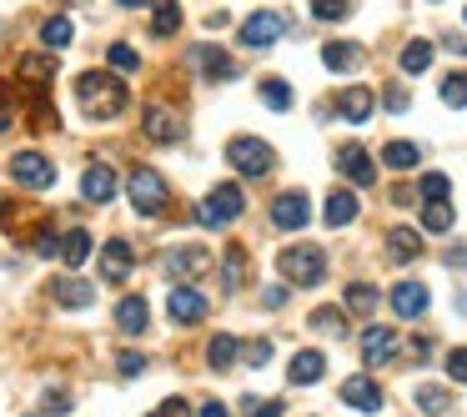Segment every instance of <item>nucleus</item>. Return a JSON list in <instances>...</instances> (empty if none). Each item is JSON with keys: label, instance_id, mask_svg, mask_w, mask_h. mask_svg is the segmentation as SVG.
Instances as JSON below:
<instances>
[{"label": "nucleus", "instance_id": "72a5a7b5", "mask_svg": "<svg viewBox=\"0 0 467 417\" xmlns=\"http://www.w3.org/2000/svg\"><path fill=\"white\" fill-rule=\"evenodd\" d=\"M447 407H452L447 387H417V412H423V417H443Z\"/></svg>", "mask_w": 467, "mask_h": 417}, {"label": "nucleus", "instance_id": "a19ab883", "mask_svg": "<svg viewBox=\"0 0 467 417\" xmlns=\"http://www.w3.org/2000/svg\"><path fill=\"white\" fill-rule=\"evenodd\" d=\"M312 327L322 332V337H342V332H347V327H342V312L337 307H316L312 312Z\"/></svg>", "mask_w": 467, "mask_h": 417}, {"label": "nucleus", "instance_id": "4468645a", "mask_svg": "<svg viewBox=\"0 0 467 417\" xmlns=\"http://www.w3.org/2000/svg\"><path fill=\"white\" fill-rule=\"evenodd\" d=\"M131 267H136V252H131V242H106L101 247V282H126Z\"/></svg>", "mask_w": 467, "mask_h": 417}, {"label": "nucleus", "instance_id": "8fccbe9b", "mask_svg": "<svg viewBox=\"0 0 467 417\" xmlns=\"http://www.w3.org/2000/svg\"><path fill=\"white\" fill-rule=\"evenodd\" d=\"M45 412H55V417L71 412V397H65V393H45Z\"/></svg>", "mask_w": 467, "mask_h": 417}, {"label": "nucleus", "instance_id": "f8f14e48", "mask_svg": "<svg viewBox=\"0 0 467 417\" xmlns=\"http://www.w3.org/2000/svg\"><path fill=\"white\" fill-rule=\"evenodd\" d=\"M141 131H146V141H156V146H176L186 136V126L176 121L166 106H146V121H141Z\"/></svg>", "mask_w": 467, "mask_h": 417}, {"label": "nucleus", "instance_id": "2f4dec72", "mask_svg": "<svg viewBox=\"0 0 467 417\" xmlns=\"http://www.w3.org/2000/svg\"><path fill=\"white\" fill-rule=\"evenodd\" d=\"M61 257H65V267H81V262H86V257H91V231H65V237H61Z\"/></svg>", "mask_w": 467, "mask_h": 417}, {"label": "nucleus", "instance_id": "473e14b6", "mask_svg": "<svg viewBox=\"0 0 467 417\" xmlns=\"http://www.w3.org/2000/svg\"><path fill=\"white\" fill-rule=\"evenodd\" d=\"M221 282H227V292H237V286L247 282V252H241V247H227V257H221Z\"/></svg>", "mask_w": 467, "mask_h": 417}, {"label": "nucleus", "instance_id": "f3484780", "mask_svg": "<svg viewBox=\"0 0 467 417\" xmlns=\"http://www.w3.org/2000/svg\"><path fill=\"white\" fill-rule=\"evenodd\" d=\"M337 171L347 176L352 187H372V181H377V166H372V156L362 151V146H342V151H337Z\"/></svg>", "mask_w": 467, "mask_h": 417}, {"label": "nucleus", "instance_id": "5701e85b", "mask_svg": "<svg viewBox=\"0 0 467 417\" xmlns=\"http://www.w3.org/2000/svg\"><path fill=\"white\" fill-rule=\"evenodd\" d=\"M357 211H362V201H357V191H332L326 197V227L337 231V227H347V221H357Z\"/></svg>", "mask_w": 467, "mask_h": 417}, {"label": "nucleus", "instance_id": "423d86ee", "mask_svg": "<svg viewBox=\"0 0 467 417\" xmlns=\"http://www.w3.org/2000/svg\"><path fill=\"white\" fill-rule=\"evenodd\" d=\"M11 181L25 191H45V187H55V161L41 151H15L11 156Z\"/></svg>", "mask_w": 467, "mask_h": 417}, {"label": "nucleus", "instance_id": "6e6d98bb", "mask_svg": "<svg viewBox=\"0 0 467 417\" xmlns=\"http://www.w3.org/2000/svg\"><path fill=\"white\" fill-rule=\"evenodd\" d=\"M201 417H231V412L221 402H207V407H201Z\"/></svg>", "mask_w": 467, "mask_h": 417}, {"label": "nucleus", "instance_id": "ea45409f", "mask_svg": "<svg viewBox=\"0 0 467 417\" xmlns=\"http://www.w3.org/2000/svg\"><path fill=\"white\" fill-rule=\"evenodd\" d=\"M312 15H316V21H326V25H332V21H347V15H352V0H312Z\"/></svg>", "mask_w": 467, "mask_h": 417}, {"label": "nucleus", "instance_id": "a211bd4d", "mask_svg": "<svg viewBox=\"0 0 467 417\" xmlns=\"http://www.w3.org/2000/svg\"><path fill=\"white\" fill-rule=\"evenodd\" d=\"M392 312L403 322H417L427 312V286L423 282H397L392 286Z\"/></svg>", "mask_w": 467, "mask_h": 417}, {"label": "nucleus", "instance_id": "603ef678", "mask_svg": "<svg viewBox=\"0 0 467 417\" xmlns=\"http://www.w3.org/2000/svg\"><path fill=\"white\" fill-rule=\"evenodd\" d=\"M387 111H407V91H387Z\"/></svg>", "mask_w": 467, "mask_h": 417}, {"label": "nucleus", "instance_id": "412c9836", "mask_svg": "<svg viewBox=\"0 0 467 417\" xmlns=\"http://www.w3.org/2000/svg\"><path fill=\"white\" fill-rule=\"evenodd\" d=\"M417 257H423V237H417L413 227H392L387 231V262L407 267V262H417Z\"/></svg>", "mask_w": 467, "mask_h": 417}, {"label": "nucleus", "instance_id": "f257e3e1", "mask_svg": "<svg viewBox=\"0 0 467 417\" xmlns=\"http://www.w3.org/2000/svg\"><path fill=\"white\" fill-rule=\"evenodd\" d=\"M76 106L91 121H116L126 111V81H116L111 71H81L76 76Z\"/></svg>", "mask_w": 467, "mask_h": 417}, {"label": "nucleus", "instance_id": "ddd939ff", "mask_svg": "<svg viewBox=\"0 0 467 417\" xmlns=\"http://www.w3.org/2000/svg\"><path fill=\"white\" fill-rule=\"evenodd\" d=\"M342 402H352L357 412H377L382 407V387L372 373H352L347 383H342Z\"/></svg>", "mask_w": 467, "mask_h": 417}, {"label": "nucleus", "instance_id": "39448f33", "mask_svg": "<svg viewBox=\"0 0 467 417\" xmlns=\"http://www.w3.org/2000/svg\"><path fill=\"white\" fill-rule=\"evenodd\" d=\"M227 161L237 166L241 176H267L277 166V151L267 141H257V136H231V141H227Z\"/></svg>", "mask_w": 467, "mask_h": 417}, {"label": "nucleus", "instance_id": "c756f323", "mask_svg": "<svg viewBox=\"0 0 467 417\" xmlns=\"http://www.w3.org/2000/svg\"><path fill=\"white\" fill-rule=\"evenodd\" d=\"M41 41H45V51L55 55V51H65V45L76 41V25L65 21V15H51V21L41 25Z\"/></svg>", "mask_w": 467, "mask_h": 417}, {"label": "nucleus", "instance_id": "7c9ffc66", "mask_svg": "<svg viewBox=\"0 0 467 417\" xmlns=\"http://www.w3.org/2000/svg\"><path fill=\"white\" fill-rule=\"evenodd\" d=\"M433 41H407L403 45V71H407V76H423V71L427 66H433Z\"/></svg>", "mask_w": 467, "mask_h": 417}, {"label": "nucleus", "instance_id": "bb28decb", "mask_svg": "<svg viewBox=\"0 0 467 417\" xmlns=\"http://www.w3.org/2000/svg\"><path fill=\"white\" fill-rule=\"evenodd\" d=\"M15 71H21L25 86H51V81H55V61H51V55H21V66H15Z\"/></svg>", "mask_w": 467, "mask_h": 417}, {"label": "nucleus", "instance_id": "c03bdc74", "mask_svg": "<svg viewBox=\"0 0 467 417\" xmlns=\"http://www.w3.org/2000/svg\"><path fill=\"white\" fill-rule=\"evenodd\" d=\"M241 357H247V367H267V363H272V342H267V337L247 342V347H241Z\"/></svg>", "mask_w": 467, "mask_h": 417}, {"label": "nucleus", "instance_id": "dca6fc26", "mask_svg": "<svg viewBox=\"0 0 467 417\" xmlns=\"http://www.w3.org/2000/svg\"><path fill=\"white\" fill-rule=\"evenodd\" d=\"M392 357H397V332L392 327H367L362 332V363L382 367V363H392Z\"/></svg>", "mask_w": 467, "mask_h": 417}, {"label": "nucleus", "instance_id": "4be33fe9", "mask_svg": "<svg viewBox=\"0 0 467 417\" xmlns=\"http://www.w3.org/2000/svg\"><path fill=\"white\" fill-rule=\"evenodd\" d=\"M51 292H55V302H61V307H71V312H81V307H91V302H96V282H81V276H61Z\"/></svg>", "mask_w": 467, "mask_h": 417}, {"label": "nucleus", "instance_id": "1a4fd4ad", "mask_svg": "<svg viewBox=\"0 0 467 417\" xmlns=\"http://www.w3.org/2000/svg\"><path fill=\"white\" fill-rule=\"evenodd\" d=\"M207 267H211V257H207V247H176V252L171 257H166V276H171V282H196V276H201V272H207Z\"/></svg>", "mask_w": 467, "mask_h": 417}, {"label": "nucleus", "instance_id": "f03ea898", "mask_svg": "<svg viewBox=\"0 0 467 417\" xmlns=\"http://www.w3.org/2000/svg\"><path fill=\"white\" fill-rule=\"evenodd\" d=\"M277 272H282L292 286H322L326 282V252L322 247H282Z\"/></svg>", "mask_w": 467, "mask_h": 417}, {"label": "nucleus", "instance_id": "20e7f679", "mask_svg": "<svg viewBox=\"0 0 467 417\" xmlns=\"http://www.w3.org/2000/svg\"><path fill=\"white\" fill-rule=\"evenodd\" d=\"M241 211H247V197H241V187H237V181H221V187H211L207 201L196 207V221H201V227H231Z\"/></svg>", "mask_w": 467, "mask_h": 417}, {"label": "nucleus", "instance_id": "3c124183", "mask_svg": "<svg viewBox=\"0 0 467 417\" xmlns=\"http://www.w3.org/2000/svg\"><path fill=\"white\" fill-rule=\"evenodd\" d=\"M267 307H287V286H267V296H261Z\"/></svg>", "mask_w": 467, "mask_h": 417}, {"label": "nucleus", "instance_id": "37998d69", "mask_svg": "<svg viewBox=\"0 0 467 417\" xmlns=\"http://www.w3.org/2000/svg\"><path fill=\"white\" fill-rule=\"evenodd\" d=\"M447 191H452V181H447L443 171H427L423 176V201H447Z\"/></svg>", "mask_w": 467, "mask_h": 417}, {"label": "nucleus", "instance_id": "e433bc0d", "mask_svg": "<svg viewBox=\"0 0 467 417\" xmlns=\"http://www.w3.org/2000/svg\"><path fill=\"white\" fill-rule=\"evenodd\" d=\"M423 227L427 231H452V207H447V201H423Z\"/></svg>", "mask_w": 467, "mask_h": 417}, {"label": "nucleus", "instance_id": "a18cd8bd", "mask_svg": "<svg viewBox=\"0 0 467 417\" xmlns=\"http://www.w3.org/2000/svg\"><path fill=\"white\" fill-rule=\"evenodd\" d=\"M116 373H121V377H141V373H146V357H141V352H121V357H116Z\"/></svg>", "mask_w": 467, "mask_h": 417}, {"label": "nucleus", "instance_id": "864d4df0", "mask_svg": "<svg viewBox=\"0 0 467 417\" xmlns=\"http://www.w3.org/2000/svg\"><path fill=\"white\" fill-rule=\"evenodd\" d=\"M443 262H447V267H467V247H452V252H447Z\"/></svg>", "mask_w": 467, "mask_h": 417}, {"label": "nucleus", "instance_id": "c85d7f7f", "mask_svg": "<svg viewBox=\"0 0 467 417\" xmlns=\"http://www.w3.org/2000/svg\"><path fill=\"white\" fill-rule=\"evenodd\" d=\"M382 161H387V171H413V166L423 161V151H417L413 141H387L382 146Z\"/></svg>", "mask_w": 467, "mask_h": 417}, {"label": "nucleus", "instance_id": "cd10ccee", "mask_svg": "<svg viewBox=\"0 0 467 417\" xmlns=\"http://www.w3.org/2000/svg\"><path fill=\"white\" fill-rule=\"evenodd\" d=\"M237 357H241V342H237V337H211V342H207L211 373H227V367H237Z\"/></svg>", "mask_w": 467, "mask_h": 417}, {"label": "nucleus", "instance_id": "393cba45", "mask_svg": "<svg viewBox=\"0 0 467 417\" xmlns=\"http://www.w3.org/2000/svg\"><path fill=\"white\" fill-rule=\"evenodd\" d=\"M322 61H326V71L347 76V71H357V66H362V51H357L352 41H326V45H322Z\"/></svg>", "mask_w": 467, "mask_h": 417}, {"label": "nucleus", "instance_id": "9d476101", "mask_svg": "<svg viewBox=\"0 0 467 417\" xmlns=\"http://www.w3.org/2000/svg\"><path fill=\"white\" fill-rule=\"evenodd\" d=\"M166 312H171V322H181V327H196V322L207 317V296L196 292V286H171V296H166Z\"/></svg>", "mask_w": 467, "mask_h": 417}, {"label": "nucleus", "instance_id": "9b49d317", "mask_svg": "<svg viewBox=\"0 0 467 417\" xmlns=\"http://www.w3.org/2000/svg\"><path fill=\"white\" fill-rule=\"evenodd\" d=\"M306 221H312V207H306L302 191H282V197L272 201V227H282V231H302Z\"/></svg>", "mask_w": 467, "mask_h": 417}, {"label": "nucleus", "instance_id": "b1692460", "mask_svg": "<svg viewBox=\"0 0 467 417\" xmlns=\"http://www.w3.org/2000/svg\"><path fill=\"white\" fill-rule=\"evenodd\" d=\"M372 106H377V101H372V91H367V86H347V91L337 96V111L347 116L352 126H362V121H367V116H372Z\"/></svg>", "mask_w": 467, "mask_h": 417}, {"label": "nucleus", "instance_id": "6e6552de", "mask_svg": "<svg viewBox=\"0 0 467 417\" xmlns=\"http://www.w3.org/2000/svg\"><path fill=\"white\" fill-rule=\"evenodd\" d=\"M191 66L201 71V81H231L237 76V61H231L221 45H211V41L191 45Z\"/></svg>", "mask_w": 467, "mask_h": 417}, {"label": "nucleus", "instance_id": "f704fd0d", "mask_svg": "<svg viewBox=\"0 0 467 417\" xmlns=\"http://www.w3.org/2000/svg\"><path fill=\"white\" fill-rule=\"evenodd\" d=\"M287 412V402L282 397H241V417H282Z\"/></svg>", "mask_w": 467, "mask_h": 417}, {"label": "nucleus", "instance_id": "4d7b16f0", "mask_svg": "<svg viewBox=\"0 0 467 417\" xmlns=\"http://www.w3.org/2000/svg\"><path fill=\"white\" fill-rule=\"evenodd\" d=\"M116 5H126V11H136V5H151V0H116Z\"/></svg>", "mask_w": 467, "mask_h": 417}, {"label": "nucleus", "instance_id": "de8ad7c7", "mask_svg": "<svg viewBox=\"0 0 467 417\" xmlns=\"http://www.w3.org/2000/svg\"><path fill=\"white\" fill-rule=\"evenodd\" d=\"M35 252H41V257H55V252H61V237H55L51 227H41V231H35Z\"/></svg>", "mask_w": 467, "mask_h": 417}, {"label": "nucleus", "instance_id": "4c0bfd02", "mask_svg": "<svg viewBox=\"0 0 467 417\" xmlns=\"http://www.w3.org/2000/svg\"><path fill=\"white\" fill-rule=\"evenodd\" d=\"M443 101H447V106H457V111L467 106V71H452V76H443Z\"/></svg>", "mask_w": 467, "mask_h": 417}, {"label": "nucleus", "instance_id": "49530a36", "mask_svg": "<svg viewBox=\"0 0 467 417\" xmlns=\"http://www.w3.org/2000/svg\"><path fill=\"white\" fill-rule=\"evenodd\" d=\"M447 377H452V383H467V347L447 352Z\"/></svg>", "mask_w": 467, "mask_h": 417}, {"label": "nucleus", "instance_id": "6ab92c4d", "mask_svg": "<svg viewBox=\"0 0 467 417\" xmlns=\"http://www.w3.org/2000/svg\"><path fill=\"white\" fill-rule=\"evenodd\" d=\"M116 327L126 332V337H141V332L151 327V307H146V296H121V302H116Z\"/></svg>", "mask_w": 467, "mask_h": 417}, {"label": "nucleus", "instance_id": "c9c22d12", "mask_svg": "<svg viewBox=\"0 0 467 417\" xmlns=\"http://www.w3.org/2000/svg\"><path fill=\"white\" fill-rule=\"evenodd\" d=\"M342 302H347L352 312H372V307H377V302H382V292H377V286H372V282H352Z\"/></svg>", "mask_w": 467, "mask_h": 417}, {"label": "nucleus", "instance_id": "09e8293b", "mask_svg": "<svg viewBox=\"0 0 467 417\" xmlns=\"http://www.w3.org/2000/svg\"><path fill=\"white\" fill-rule=\"evenodd\" d=\"M156 417H191V407H186V397H166Z\"/></svg>", "mask_w": 467, "mask_h": 417}, {"label": "nucleus", "instance_id": "13d9d810", "mask_svg": "<svg viewBox=\"0 0 467 417\" xmlns=\"http://www.w3.org/2000/svg\"><path fill=\"white\" fill-rule=\"evenodd\" d=\"M5 131H11V116H5V111H0V136H5Z\"/></svg>", "mask_w": 467, "mask_h": 417}, {"label": "nucleus", "instance_id": "aec40b11", "mask_svg": "<svg viewBox=\"0 0 467 417\" xmlns=\"http://www.w3.org/2000/svg\"><path fill=\"white\" fill-rule=\"evenodd\" d=\"M322 377H326V357H322V352H306V347L297 352L292 367H287V383H292V387H316Z\"/></svg>", "mask_w": 467, "mask_h": 417}, {"label": "nucleus", "instance_id": "7ed1b4c3", "mask_svg": "<svg viewBox=\"0 0 467 417\" xmlns=\"http://www.w3.org/2000/svg\"><path fill=\"white\" fill-rule=\"evenodd\" d=\"M126 191H131V207L141 211V217H161L166 201H171V187H166V176L151 171V166H136L126 176Z\"/></svg>", "mask_w": 467, "mask_h": 417}, {"label": "nucleus", "instance_id": "79ce46f5", "mask_svg": "<svg viewBox=\"0 0 467 417\" xmlns=\"http://www.w3.org/2000/svg\"><path fill=\"white\" fill-rule=\"evenodd\" d=\"M106 61H111L116 71H141V55L131 51L126 41H116V45H111V51H106Z\"/></svg>", "mask_w": 467, "mask_h": 417}, {"label": "nucleus", "instance_id": "2eb2a0df", "mask_svg": "<svg viewBox=\"0 0 467 417\" xmlns=\"http://www.w3.org/2000/svg\"><path fill=\"white\" fill-rule=\"evenodd\" d=\"M81 197H86L91 207H106V201L116 197V171H111L106 161L86 166V176H81Z\"/></svg>", "mask_w": 467, "mask_h": 417}, {"label": "nucleus", "instance_id": "a878e982", "mask_svg": "<svg viewBox=\"0 0 467 417\" xmlns=\"http://www.w3.org/2000/svg\"><path fill=\"white\" fill-rule=\"evenodd\" d=\"M156 11H151V35L156 41H166V35H176L181 31V5L176 0H151Z\"/></svg>", "mask_w": 467, "mask_h": 417}, {"label": "nucleus", "instance_id": "0eeeda50", "mask_svg": "<svg viewBox=\"0 0 467 417\" xmlns=\"http://www.w3.org/2000/svg\"><path fill=\"white\" fill-rule=\"evenodd\" d=\"M282 31H287V15H277V11H257V15H247V21H241V45L261 51V45L282 41Z\"/></svg>", "mask_w": 467, "mask_h": 417}, {"label": "nucleus", "instance_id": "58836bf2", "mask_svg": "<svg viewBox=\"0 0 467 417\" xmlns=\"http://www.w3.org/2000/svg\"><path fill=\"white\" fill-rule=\"evenodd\" d=\"M261 101H267V106H272V111H287V106H292V86H287V81H261Z\"/></svg>", "mask_w": 467, "mask_h": 417}, {"label": "nucleus", "instance_id": "5fc2aeb1", "mask_svg": "<svg viewBox=\"0 0 467 417\" xmlns=\"http://www.w3.org/2000/svg\"><path fill=\"white\" fill-rule=\"evenodd\" d=\"M447 51H452V55H467V41H462V35H447Z\"/></svg>", "mask_w": 467, "mask_h": 417}]
</instances>
